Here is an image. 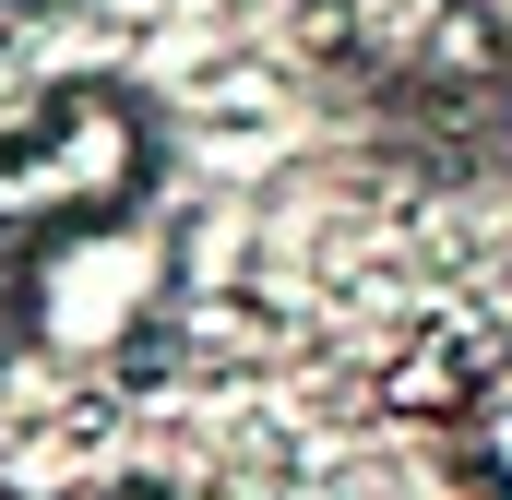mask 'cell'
Here are the masks:
<instances>
[{
	"instance_id": "6da1fadb",
	"label": "cell",
	"mask_w": 512,
	"mask_h": 500,
	"mask_svg": "<svg viewBox=\"0 0 512 500\" xmlns=\"http://www.w3.org/2000/svg\"><path fill=\"white\" fill-rule=\"evenodd\" d=\"M143 191H155V108L120 72H72V84H48L36 120L0 131V262L120 239Z\"/></svg>"
},
{
	"instance_id": "7a4b0ae2",
	"label": "cell",
	"mask_w": 512,
	"mask_h": 500,
	"mask_svg": "<svg viewBox=\"0 0 512 500\" xmlns=\"http://www.w3.org/2000/svg\"><path fill=\"white\" fill-rule=\"evenodd\" d=\"M501 60H512V36L489 24V12H441V24H429V48H417V72H429L441 96H477V84H501Z\"/></svg>"
},
{
	"instance_id": "3957f363",
	"label": "cell",
	"mask_w": 512,
	"mask_h": 500,
	"mask_svg": "<svg viewBox=\"0 0 512 500\" xmlns=\"http://www.w3.org/2000/svg\"><path fill=\"white\" fill-rule=\"evenodd\" d=\"M465 465L489 477V500H512V358H489L465 393Z\"/></svg>"
},
{
	"instance_id": "277c9868",
	"label": "cell",
	"mask_w": 512,
	"mask_h": 500,
	"mask_svg": "<svg viewBox=\"0 0 512 500\" xmlns=\"http://www.w3.org/2000/svg\"><path fill=\"white\" fill-rule=\"evenodd\" d=\"M12 346H24V274L0 262V358H12Z\"/></svg>"
},
{
	"instance_id": "5b68a950",
	"label": "cell",
	"mask_w": 512,
	"mask_h": 500,
	"mask_svg": "<svg viewBox=\"0 0 512 500\" xmlns=\"http://www.w3.org/2000/svg\"><path fill=\"white\" fill-rule=\"evenodd\" d=\"M96 500H179V489H155V477H120V489H96Z\"/></svg>"
},
{
	"instance_id": "8992f818",
	"label": "cell",
	"mask_w": 512,
	"mask_h": 500,
	"mask_svg": "<svg viewBox=\"0 0 512 500\" xmlns=\"http://www.w3.org/2000/svg\"><path fill=\"white\" fill-rule=\"evenodd\" d=\"M0 12H72V0H0Z\"/></svg>"
}]
</instances>
